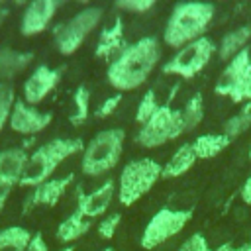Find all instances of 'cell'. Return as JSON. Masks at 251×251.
<instances>
[{"mask_svg": "<svg viewBox=\"0 0 251 251\" xmlns=\"http://www.w3.org/2000/svg\"><path fill=\"white\" fill-rule=\"evenodd\" d=\"M126 131L122 127L100 129L84 145L80 157V173L86 176H102L110 173L122 157Z\"/></svg>", "mask_w": 251, "mask_h": 251, "instance_id": "cell-4", "label": "cell"}, {"mask_svg": "<svg viewBox=\"0 0 251 251\" xmlns=\"http://www.w3.org/2000/svg\"><path fill=\"white\" fill-rule=\"evenodd\" d=\"M218 53V45L210 37H200L196 41L186 43L180 47L167 63L161 65L163 75H173L180 78H194L198 73L204 71V67L212 61V57Z\"/></svg>", "mask_w": 251, "mask_h": 251, "instance_id": "cell-9", "label": "cell"}, {"mask_svg": "<svg viewBox=\"0 0 251 251\" xmlns=\"http://www.w3.org/2000/svg\"><path fill=\"white\" fill-rule=\"evenodd\" d=\"M249 129H251V102H245L237 114H233L231 118L224 122L222 133L227 135L229 139H235V137H241Z\"/></svg>", "mask_w": 251, "mask_h": 251, "instance_id": "cell-26", "label": "cell"}, {"mask_svg": "<svg viewBox=\"0 0 251 251\" xmlns=\"http://www.w3.org/2000/svg\"><path fill=\"white\" fill-rule=\"evenodd\" d=\"M100 251H116L114 247H104V249H100Z\"/></svg>", "mask_w": 251, "mask_h": 251, "instance_id": "cell-40", "label": "cell"}, {"mask_svg": "<svg viewBox=\"0 0 251 251\" xmlns=\"http://www.w3.org/2000/svg\"><path fill=\"white\" fill-rule=\"evenodd\" d=\"M176 251H214V249L210 247V243L202 231H194L176 247Z\"/></svg>", "mask_w": 251, "mask_h": 251, "instance_id": "cell-30", "label": "cell"}, {"mask_svg": "<svg viewBox=\"0 0 251 251\" xmlns=\"http://www.w3.org/2000/svg\"><path fill=\"white\" fill-rule=\"evenodd\" d=\"M82 149L84 143L80 137H55L37 145L27 157L20 186L35 188L41 182L53 178V173L61 167V163L76 153H82Z\"/></svg>", "mask_w": 251, "mask_h": 251, "instance_id": "cell-3", "label": "cell"}, {"mask_svg": "<svg viewBox=\"0 0 251 251\" xmlns=\"http://www.w3.org/2000/svg\"><path fill=\"white\" fill-rule=\"evenodd\" d=\"M231 102H235V104H245V102H251V75H249V78L245 80V84L239 88V92L231 98Z\"/></svg>", "mask_w": 251, "mask_h": 251, "instance_id": "cell-34", "label": "cell"}, {"mask_svg": "<svg viewBox=\"0 0 251 251\" xmlns=\"http://www.w3.org/2000/svg\"><path fill=\"white\" fill-rule=\"evenodd\" d=\"M116 8L131 12V14H145L151 8H155V0H118Z\"/></svg>", "mask_w": 251, "mask_h": 251, "instance_id": "cell-32", "label": "cell"}, {"mask_svg": "<svg viewBox=\"0 0 251 251\" xmlns=\"http://www.w3.org/2000/svg\"><path fill=\"white\" fill-rule=\"evenodd\" d=\"M51 122H53V114L51 112H41L35 106L24 102V98H18L16 104H14V110L10 114L8 126L16 133L35 135V133L43 131Z\"/></svg>", "mask_w": 251, "mask_h": 251, "instance_id": "cell-14", "label": "cell"}, {"mask_svg": "<svg viewBox=\"0 0 251 251\" xmlns=\"http://www.w3.org/2000/svg\"><path fill=\"white\" fill-rule=\"evenodd\" d=\"M27 157L29 153L24 147L0 149V192H10L14 186H20Z\"/></svg>", "mask_w": 251, "mask_h": 251, "instance_id": "cell-16", "label": "cell"}, {"mask_svg": "<svg viewBox=\"0 0 251 251\" xmlns=\"http://www.w3.org/2000/svg\"><path fill=\"white\" fill-rule=\"evenodd\" d=\"M25 251H49L47 241H45V237H43V233H41V231L31 233V239H29V243H27Z\"/></svg>", "mask_w": 251, "mask_h": 251, "instance_id": "cell-33", "label": "cell"}, {"mask_svg": "<svg viewBox=\"0 0 251 251\" xmlns=\"http://www.w3.org/2000/svg\"><path fill=\"white\" fill-rule=\"evenodd\" d=\"M182 133H184V127H182L180 110L173 108L167 102L143 126H139L133 141L139 147L155 149V147H161V145H165L169 141L178 139Z\"/></svg>", "mask_w": 251, "mask_h": 251, "instance_id": "cell-8", "label": "cell"}, {"mask_svg": "<svg viewBox=\"0 0 251 251\" xmlns=\"http://www.w3.org/2000/svg\"><path fill=\"white\" fill-rule=\"evenodd\" d=\"M116 192H118V184L112 178H106L98 188L90 192H84L82 186H76V210L88 220L100 218L108 212Z\"/></svg>", "mask_w": 251, "mask_h": 251, "instance_id": "cell-12", "label": "cell"}, {"mask_svg": "<svg viewBox=\"0 0 251 251\" xmlns=\"http://www.w3.org/2000/svg\"><path fill=\"white\" fill-rule=\"evenodd\" d=\"M192 214H194L192 208H169V206L159 208L149 218V222L141 231V237H139L141 249L151 251L167 243L169 239L176 237L192 220Z\"/></svg>", "mask_w": 251, "mask_h": 251, "instance_id": "cell-7", "label": "cell"}, {"mask_svg": "<svg viewBox=\"0 0 251 251\" xmlns=\"http://www.w3.org/2000/svg\"><path fill=\"white\" fill-rule=\"evenodd\" d=\"M120 224H122V214H120V212H112V214L104 216V218L98 222L96 231H98V235H100L102 239H112V237L116 235Z\"/></svg>", "mask_w": 251, "mask_h": 251, "instance_id": "cell-29", "label": "cell"}, {"mask_svg": "<svg viewBox=\"0 0 251 251\" xmlns=\"http://www.w3.org/2000/svg\"><path fill=\"white\" fill-rule=\"evenodd\" d=\"M16 100L18 98H16V90L12 82H0V131L10 122V114L14 110Z\"/></svg>", "mask_w": 251, "mask_h": 251, "instance_id": "cell-28", "label": "cell"}, {"mask_svg": "<svg viewBox=\"0 0 251 251\" xmlns=\"http://www.w3.org/2000/svg\"><path fill=\"white\" fill-rule=\"evenodd\" d=\"M73 180H75V175L69 173L65 176H53V178L41 182L39 186L31 188V192L27 194V198L24 202L22 212L24 214H29L33 208H39V206H47V208L55 206L63 198V194L67 192V188L73 184Z\"/></svg>", "mask_w": 251, "mask_h": 251, "instance_id": "cell-15", "label": "cell"}, {"mask_svg": "<svg viewBox=\"0 0 251 251\" xmlns=\"http://www.w3.org/2000/svg\"><path fill=\"white\" fill-rule=\"evenodd\" d=\"M8 14H10L8 6H6L4 2H0V25H2V24H4V20L8 18Z\"/></svg>", "mask_w": 251, "mask_h": 251, "instance_id": "cell-37", "label": "cell"}, {"mask_svg": "<svg viewBox=\"0 0 251 251\" xmlns=\"http://www.w3.org/2000/svg\"><path fill=\"white\" fill-rule=\"evenodd\" d=\"M161 59V43L155 35H143L127 43L116 59L108 63L106 78L118 92L139 88L155 71Z\"/></svg>", "mask_w": 251, "mask_h": 251, "instance_id": "cell-1", "label": "cell"}, {"mask_svg": "<svg viewBox=\"0 0 251 251\" xmlns=\"http://www.w3.org/2000/svg\"><path fill=\"white\" fill-rule=\"evenodd\" d=\"M59 8H61L59 0H33L25 4L20 20V33L24 37H33L43 33L53 22Z\"/></svg>", "mask_w": 251, "mask_h": 251, "instance_id": "cell-13", "label": "cell"}, {"mask_svg": "<svg viewBox=\"0 0 251 251\" xmlns=\"http://www.w3.org/2000/svg\"><path fill=\"white\" fill-rule=\"evenodd\" d=\"M31 231L24 226H8L0 229V251H25Z\"/></svg>", "mask_w": 251, "mask_h": 251, "instance_id": "cell-24", "label": "cell"}, {"mask_svg": "<svg viewBox=\"0 0 251 251\" xmlns=\"http://www.w3.org/2000/svg\"><path fill=\"white\" fill-rule=\"evenodd\" d=\"M90 116V90L84 84H78L73 92V112L69 114V122L73 126H82Z\"/></svg>", "mask_w": 251, "mask_h": 251, "instance_id": "cell-25", "label": "cell"}, {"mask_svg": "<svg viewBox=\"0 0 251 251\" xmlns=\"http://www.w3.org/2000/svg\"><path fill=\"white\" fill-rule=\"evenodd\" d=\"M198 157L194 153V147H192V141L190 143H182L176 147V151L171 155V159L163 165V173H161V178H178L182 175H186L194 165H196Z\"/></svg>", "mask_w": 251, "mask_h": 251, "instance_id": "cell-19", "label": "cell"}, {"mask_svg": "<svg viewBox=\"0 0 251 251\" xmlns=\"http://www.w3.org/2000/svg\"><path fill=\"white\" fill-rule=\"evenodd\" d=\"M92 227V222L88 218H84L76 208L57 226V231H55V237L57 241L65 243V245H73L76 239H80L82 235H86Z\"/></svg>", "mask_w": 251, "mask_h": 251, "instance_id": "cell-20", "label": "cell"}, {"mask_svg": "<svg viewBox=\"0 0 251 251\" xmlns=\"http://www.w3.org/2000/svg\"><path fill=\"white\" fill-rule=\"evenodd\" d=\"M249 159H251V147H249Z\"/></svg>", "mask_w": 251, "mask_h": 251, "instance_id": "cell-41", "label": "cell"}, {"mask_svg": "<svg viewBox=\"0 0 251 251\" xmlns=\"http://www.w3.org/2000/svg\"><path fill=\"white\" fill-rule=\"evenodd\" d=\"M122 100H124V94H122V92H116V94L104 98V100L98 104V108L94 110V118H98V120L110 118V116L118 110V106L122 104Z\"/></svg>", "mask_w": 251, "mask_h": 251, "instance_id": "cell-31", "label": "cell"}, {"mask_svg": "<svg viewBox=\"0 0 251 251\" xmlns=\"http://www.w3.org/2000/svg\"><path fill=\"white\" fill-rule=\"evenodd\" d=\"M163 165L157 163L151 157H139L131 159L122 167V173L118 176V202L122 206L135 204L141 196H145L161 178Z\"/></svg>", "mask_w": 251, "mask_h": 251, "instance_id": "cell-5", "label": "cell"}, {"mask_svg": "<svg viewBox=\"0 0 251 251\" xmlns=\"http://www.w3.org/2000/svg\"><path fill=\"white\" fill-rule=\"evenodd\" d=\"M163 104H167V102H159V94L155 92V88H149L141 96V100H139V104L135 108V124L137 126H143Z\"/></svg>", "mask_w": 251, "mask_h": 251, "instance_id": "cell-27", "label": "cell"}, {"mask_svg": "<svg viewBox=\"0 0 251 251\" xmlns=\"http://www.w3.org/2000/svg\"><path fill=\"white\" fill-rule=\"evenodd\" d=\"M239 198L245 206H251V173L247 175V178L243 180V184L239 188Z\"/></svg>", "mask_w": 251, "mask_h": 251, "instance_id": "cell-35", "label": "cell"}, {"mask_svg": "<svg viewBox=\"0 0 251 251\" xmlns=\"http://www.w3.org/2000/svg\"><path fill=\"white\" fill-rule=\"evenodd\" d=\"M61 69H53L49 65H37L31 75L24 80V86H22V94H24V102L31 104V106H37L41 104L59 84L61 80Z\"/></svg>", "mask_w": 251, "mask_h": 251, "instance_id": "cell-11", "label": "cell"}, {"mask_svg": "<svg viewBox=\"0 0 251 251\" xmlns=\"http://www.w3.org/2000/svg\"><path fill=\"white\" fill-rule=\"evenodd\" d=\"M104 10L100 6H86L78 10L73 18L57 24L53 27V41L61 55H73L78 51V47L86 41L90 31L100 24Z\"/></svg>", "mask_w": 251, "mask_h": 251, "instance_id": "cell-6", "label": "cell"}, {"mask_svg": "<svg viewBox=\"0 0 251 251\" xmlns=\"http://www.w3.org/2000/svg\"><path fill=\"white\" fill-rule=\"evenodd\" d=\"M8 196H10L8 190L0 192V216H2V212H4V206H6V202H8Z\"/></svg>", "mask_w": 251, "mask_h": 251, "instance_id": "cell-38", "label": "cell"}, {"mask_svg": "<svg viewBox=\"0 0 251 251\" xmlns=\"http://www.w3.org/2000/svg\"><path fill=\"white\" fill-rule=\"evenodd\" d=\"M231 139L224 133H204V135H198L194 141H192V147H194V153L198 159H214L218 157L222 151H226L229 147Z\"/></svg>", "mask_w": 251, "mask_h": 251, "instance_id": "cell-22", "label": "cell"}, {"mask_svg": "<svg viewBox=\"0 0 251 251\" xmlns=\"http://www.w3.org/2000/svg\"><path fill=\"white\" fill-rule=\"evenodd\" d=\"M249 75H251V49L245 47L233 59L227 61V65L224 67V71L216 80L214 92L218 96H227L231 100L239 92V88L245 84Z\"/></svg>", "mask_w": 251, "mask_h": 251, "instance_id": "cell-10", "label": "cell"}, {"mask_svg": "<svg viewBox=\"0 0 251 251\" xmlns=\"http://www.w3.org/2000/svg\"><path fill=\"white\" fill-rule=\"evenodd\" d=\"M33 61L31 51H18L14 47L0 49V82H10L20 73H24Z\"/></svg>", "mask_w": 251, "mask_h": 251, "instance_id": "cell-18", "label": "cell"}, {"mask_svg": "<svg viewBox=\"0 0 251 251\" xmlns=\"http://www.w3.org/2000/svg\"><path fill=\"white\" fill-rule=\"evenodd\" d=\"M59 251H75V245H65V247L59 249Z\"/></svg>", "mask_w": 251, "mask_h": 251, "instance_id": "cell-39", "label": "cell"}, {"mask_svg": "<svg viewBox=\"0 0 251 251\" xmlns=\"http://www.w3.org/2000/svg\"><path fill=\"white\" fill-rule=\"evenodd\" d=\"M214 251H251V239L245 241V243H241V245H235L231 241H226V243L218 245Z\"/></svg>", "mask_w": 251, "mask_h": 251, "instance_id": "cell-36", "label": "cell"}, {"mask_svg": "<svg viewBox=\"0 0 251 251\" xmlns=\"http://www.w3.org/2000/svg\"><path fill=\"white\" fill-rule=\"evenodd\" d=\"M249 39H251V24H243V25L224 33L222 39H220V45H218L220 61L227 63L229 59H233L239 51H243L247 47Z\"/></svg>", "mask_w": 251, "mask_h": 251, "instance_id": "cell-21", "label": "cell"}, {"mask_svg": "<svg viewBox=\"0 0 251 251\" xmlns=\"http://www.w3.org/2000/svg\"><path fill=\"white\" fill-rule=\"evenodd\" d=\"M180 118H182L184 133L194 131L202 124V120H204V96L200 92H194L184 102V106L180 108Z\"/></svg>", "mask_w": 251, "mask_h": 251, "instance_id": "cell-23", "label": "cell"}, {"mask_svg": "<svg viewBox=\"0 0 251 251\" xmlns=\"http://www.w3.org/2000/svg\"><path fill=\"white\" fill-rule=\"evenodd\" d=\"M214 16L216 6L212 2H176L163 29L165 45L178 51L186 43L204 37Z\"/></svg>", "mask_w": 251, "mask_h": 251, "instance_id": "cell-2", "label": "cell"}, {"mask_svg": "<svg viewBox=\"0 0 251 251\" xmlns=\"http://www.w3.org/2000/svg\"><path fill=\"white\" fill-rule=\"evenodd\" d=\"M126 33H124V20L122 16H116L112 25H106L100 35H98V41H96V47H94V55L98 59H104V61H112L120 55V51L126 47Z\"/></svg>", "mask_w": 251, "mask_h": 251, "instance_id": "cell-17", "label": "cell"}]
</instances>
